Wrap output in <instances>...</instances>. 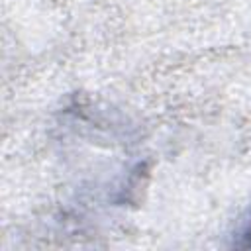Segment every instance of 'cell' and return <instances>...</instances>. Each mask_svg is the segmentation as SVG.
<instances>
[]
</instances>
